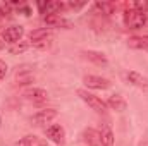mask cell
<instances>
[{"instance_id":"25","label":"cell","mask_w":148,"mask_h":146,"mask_svg":"<svg viewBox=\"0 0 148 146\" xmlns=\"http://www.w3.org/2000/svg\"><path fill=\"white\" fill-rule=\"evenodd\" d=\"M2 48H3V38L0 36V50H2Z\"/></svg>"},{"instance_id":"9","label":"cell","mask_w":148,"mask_h":146,"mask_svg":"<svg viewBox=\"0 0 148 146\" xmlns=\"http://www.w3.org/2000/svg\"><path fill=\"white\" fill-rule=\"evenodd\" d=\"M23 96L31 103H43V102H47L48 93L43 88H26L23 91Z\"/></svg>"},{"instance_id":"16","label":"cell","mask_w":148,"mask_h":146,"mask_svg":"<svg viewBox=\"0 0 148 146\" xmlns=\"http://www.w3.org/2000/svg\"><path fill=\"white\" fill-rule=\"evenodd\" d=\"M127 46L133 50H148V36H131L127 40Z\"/></svg>"},{"instance_id":"1","label":"cell","mask_w":148,"mask_h":146,"mask_svg":"<svg viewBox=\"0 0 148 146\" xmlns=\"http://www.w3.org/2000/svg\"><path fill=\"white\" fill-rule=\"evenodd\" d=\"M124 23L129 29H141L147 24V12L129 7L124 12Z\"/></svg>"},{"instance_id":"4","label":"cell","mask_w":148,"mask_h":146,"mask_svg":"<svg viewBox=\"0 0 148 146\" xmlns=\"http://www.w3.org/2000/svg\"><path fill=\"white\" fill-rule=\"evenodd\" d=\"M43 23L48 26V29L50 28H64V29L73 28V23L60 14H47V16H43Z\"/></svg>"},{"instance_id":"24","label":"cell","mask_w":148,"mask_h":146,"mask_svg":"<svg viewBox=\"0 0 148 146\" xmlns=\"http://www.w3.org/2000/svg\"><path fill=\"white\" fill-rule=\"evenodd\" d=\"M138 146H148V139H143V141H140V145Z\"/></svg>"},{"instance_id":"27","label":"cell","mask_w":148,"mask_h":146,"mask_svg":"<svg viewBox=\"0 0 148 146\" xmlns=\"http://www.w3.org/2000/svg\"><path fill=\"white\" fill-rule=\"evenodd\" d=\"M0 127H2V115H0Z\"/></svg>"},{"instance_id":"8","label":"cell","mask_w":148,"mask_h":146,"mask_svg":"<svg viewBox=\"0 0 148 146\" xmlns=\"http://www.w3.org/2000/svg\"><path fill=\"white\" fill-rule=\"evenodd\" d=\"M24 36V28L23 26H19V24H14V26H9L5 31H3V41L5 43H10V45H14V43H17V41H21Z\"/></svg>"},{"instance_id":"13","label":"cell","mask_w":148,"mask_h":146,"mask_svg":"<svg viewBox=\"0 0 148 146\" xmlns=\"http://www.w3.org/2000/svg\"><path fill=\"white\" fill-rule=\"evenodd\" d=\"M98 136L102 146H114V131L109 124H102V127L98 129Z\"/></svg>"},{"instance_id":"11","label":"cell","mask_w":148,"mask_h":146,"mask_svg":"<svg viewBox=\"0 0 148 146\" xmlns=\"http://www.w3.org/2000/svg\"><path fill=\"white\" fill-rule=\"evenodd\" d=\"M14 79L17 84H29L33 81V67L31 65H21L14 74Z\"/></svg>"},{"instance_id":"15","label":"cell","mask_w":148,"mask_h":146,"mask_svg":"<svg viewBox=\"0 0 148 146\" xmlns=\"http://www.w3.org/2000/svg\"><path fill=\"white\" fill-rule=\"evenodd\" d=\"M48 38H53L52 29H48V28H38V29H33V31L29 33V41H31V45H33V43H38V41H43V40H48Z\"/></svg>"},{"instance_id":"21","label":"cell","mask_w":148,"mask_h":146,"mask_svg":"<svg viewBox=\"0 0 148 146\" xmlns=\"http://www.w3.org/2000/svg\"><path fill=\"white\" fill-rule=\"evenodd\" d=\"M52 45V38H48V40H43V41H38V43H33V46L38 48V50H45V48H48Z\"/></svg>"},{"instance_id":"3","label":"cell","mask_w":148,"mask_h":146,"mask_svg":"<svg viewBox=\"0 0 148 146\" xmlns=\"http://www.w3.org/2000/svg\"><path fill=\"white\" fill-rule=\"evenodd\" d=\"M59 112L55 108H43L36 112L33 117H31V124L36 126V127H41V126H47V124H52L53 119H57Z\"/></svg>"},{"instance_id":"12","label":"cell","mask_w":148,"mask_h":146,"mask_svg":"<svg viewBox=\"0 0 148 146\" xmlns=\"http://www.w3.org/2000/svg\"><path fill=\"white\" fill-rule=\"evenodd\" d=\"M105 103H107V107L110 110H115V112H124V110L127 108V102L124 100L122 95H117V93L115 95H110Z\"/></svg>"},{"instance_id":"26","label":"cell","mask_w":148,"mask_h":146,"mask_svg":"<svg viewBox=\"0 0 148 146\" xmlns=\"http://www.w3.org/2000/svg\"><path fill=\"white\" fill-rule=\"evenodd\" d=\"M38 146H47V143H43V141H40V145Z\"/></svg>"},{"instance_id":"20","label":"cell","mask_w":148,"mask_h":146,"mask_svg":"<svg viewBox=\"0 0 148 146\" xmlns=\"http://www.w3.org/2000/svg\"><path fill=\"white\" fill-rule=\"evenodd\" d=\"M10 14V3H0V21Z\"/></svg>"},{"instance_id":"14","label":"cell","mask_w":148,"mask_h":146,"mask_svg":"<svg viewBox=\"0 0 148 146\" xmlns=\"http://www.w3.org/2000/svg\"><path fill=\"white\" fill-rule=\"evenodd\" d=\"M83 141L86 146H102L100 145V136H98V131L93 129V127H88L83 131Z\"/></svg>"},{"instance_id":"2","label":"cell","mask_w":148,"mask_h":146,"mask_svg":"<svg viewBox=\"0 0 148 146\" xmlns=\"http://www.w3.org/2000/svg\"><path fill=\"white\" fill-rule=\"evenodd\" d=\"M76 93H77V96H79L90 108L95 110L97 113H105V112H107V103H105L103 100H100L98 96H95L93 93H90L88 89H77Z\"/></svg>"},{"instance_id":"18","label":"cell","mask_w":148,"mask_h":146,"mask_svg":"<svg viewBox=\"0 0 148 146\" xmlns=\"http://www.w3.org/2000/svg\"><path fill=\"white\" fill-rule=\"evenodd\" d=\"M40 145V139H38L35 134H28V136H24V138H21L16 146H38Z\"/></svg>"},{"instance_id":"22","label":"cell","mask_w":148,"mask_h":146,"mask_svg":"<svg viewBox=\"0 0 148 146\" xmlns=\"http://www.w3.org/2000/svg\"><path fill=\"white\" fill-rule=\"evenodd\" d=\"M7 69H9V67H7V64H5L3 60H0V81L5 77V74H7Z\"/></svg>"},{"instance_id":"17","label":"cell","mask_w":148,"mask_h":146,"mask_svg":"<svg viewBox=\"0 0 148 146\" xmlns=\"http://www.w3.org/2000/svg\"><path fill=\"white\" fill-rule=\"evenodd\" d=\"M29 41H26V40H21V41H17V43H14V45H10V48H9V52L12 53V55H19V53H23V52H26L28 48H29Z\"/></svg>"},{"instance_id":"19","label":"cell","mask_w":148,"mask_h":146,"mask_svg":"<svg viewBox=\"0 0 148 146\" xmlns=\"http://www.w3.org/2000/svg\"><path fill=\"white\" fill-rule=\"evenodd\" d=\"M95 9L100 14H103V16H110L112 12H114V3H110V2H97Z\"/></svg>"},{"instance_id":"5","label":"cell","mask_w":148,"mask_h":146,"mask_svg":"<svg viewBox=\"0 0 148 146\" xmlns=\"http://www.w3.org/2000/svg\"><path fill=\"white\" fill-rule=\"evenodd\" d=\"M83 83L86 88L90 89H109L110 88V81L107 77H102V76H93V74H88L83 77Z\"/></svg>"},{"instance_id":"23","label":"cell","mask_w":148,"mask_h":146,"mask_svg":"<svg viewBox=\"0 0 148 146\" xmlns=\"http://www.w3.org/2000/svg\"><path fill=\"white\" fill-rule=\"evenodd\" d=\"M66 5H67L69 9H81V7L84 5V2H67Z\"/></svg>"},{"instance_id":"10","label":"cell","mask_w":148,"mask_h":146,"mask_svg":"<svg viewBox=\"0 0 148 146\" xmlns=\"http://www.w3.org/2000/svg\"><path fill=\"white\" fill-rule=\"evenodd\" d=\"M126 77H127L129 84H133V86H136L138 89L148 93V79L143 76V74L136 72V71H129V72L126 74Z\"/></svg>"},{"instance_id":"7","label":"cell","mask_w":148,"mask_h":146,"mask_svg":"<svg viewBox=\"0 0 148 146\" xmlns=\"http://www.w3.org/2000/svg\"><path fill=\"white\" fill-rule=\"evenodd\" d=\"M45 136L50 141H53L55 145H62L64 139H66V131H64V127L60 124H50L45 129Z\"/></svg>"},{"instance_id":"6","label":"cell","mask_w":148,"mask_h":146,"mask_svg":"<svg viewBox=\"0 0 148 146\" xmlns=\"http://www.w3.org/2000/svg\"><path fill=\"white\" fill-rule=\"evenodd\" d=\"M81 57L86 59L88 62L98 65V67H107L109 65V59L103 52H98V50H83L81 52Z\"/></svg>"}]
</instances>
